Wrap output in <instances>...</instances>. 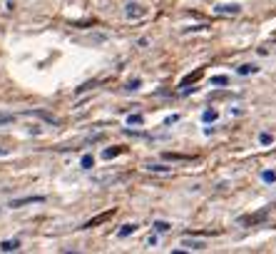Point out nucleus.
Listing matches in <instances>:
<instances>
[{
    "label": "nucleus",
    "mask_w": 276,
    "mask_h": 254,
    "mask_svg": "<svg viewBox=\"0 0 276 254\" xmlns=\"http://www.w3.org/2000/svg\"><path fill=\"white\" fill-rule=\"evenodd\" d=\"M125 18H127V20H142V18H147V8H144L142 3L130 0V3L125 5Z\"/></svg>",
    "instance_id": "1"
},
{
    "label": "nucleus",
    "mask_w": 276,
    "mask_h": 254,
    "mask_svg": "<svg viewBox=\"0 0 276 254\" xmlns=\"http://www.w3.org/2000/svg\"><path fill=\"white\" fill-rule=\"evenodd\" d=\"M182 247H184L187 252H204V249H207V242H199V239H184Z\"/></svg>",
    "instance_id": "2"
},
{
    "label": "nucleus",
    "mask_w": 276,
    "mask_h": 254,
    "mask_svg": "<svg viewBox=\"0 0 276 254\" xmlns=\"http://www.w3.org/2000/svg\"><path fill=\"white\" fill-rule=\"evenodd\" d=\"M38 202H45V197H23V199H13L10 207L18 209V207H25V204H38Z\"/></svg>",
    "instance_id": "3"
},
{
    "label": "nucleus",
    "mask_w": 276,
    "mask_h": 254,
    "mask_svg": "<svg viewBox=\"0 0 276 254\" xmlns=\"http://www.w3.org/2000/svg\"><path fill=\"white\" fill-rule=\"evenodd\" d=\"M120 179H122V174H95L92 177L95 184H110V182H120Z\"/></svg>",
    "instance_id": "4"
},
{
    "label": "nucleus",
    "mask_w": 276,
    "mask_h": 254,
    "mask_svg": "<svg viewBox=\"0 0 276 254\" xmlns=\"http://www.w3.org/2000/svg\"><path fill=\"white\" fill-rule=\"evenodd\" d=\"M23 244H20V239H3L0 242V252H18Z\"/></svg>",
    "instance_id": "5"
},
{
    "label": "nucleus",
    "mask_w": 276,
    "mask_h": 254,
    "mask_svg": "<svg viewBox=\"0 0 276 254\" xmlns=\"http://www.w3.org/2000/svg\"><path fill=\"white\" fill-rule=\"evenodd\" d=\"M236 73H239L241 78H246V75H256V73H259V65H254V63H244V65L236 68Z\"/></svg>",
    "instance_id": "6"
},
{
    "label": "nucleus",
    "mask_w": 276,
    "mask_h": 254,
    "mask_svg": "<svg viewBox=\"0 0 276 254\" xmlns=\"http://www.w3.org/2000/svg\"><path fill=\"white\" fill-rule=\"evenodd\" d=\"M241 8L239 5H216V15H239Z\"/></svg>",
    "instance_id": "7"
},
{
    "label": "nucleus",
    "mask_w": 276,
    "mask_h": 254,
    "mask_svg": "<svg viewBox=\"0 0 276 254\" xmlns=\"http://www.w3.org/2000/svg\"><path fill=\"white\" fill-rule=\"evenodd\" d=\"M202 120H204L207 125H211V122H216V120H219V110H214V107H209V110H204V112H202Z\"/></svg>",
    "instance_id": "8"
},
{
    "label": "nucleus",
    "mask_w": 276,
    "mask_h": 254,
    "mask_svg": "<svg viewBox=\"0 0 276 254\" xmlns=\"http://www.w3.org/2000/svg\"><path fill=\"white\" fill-rule=\"evenodd\" d=\"M135 232H137V224H122V227L117 229V237L125 239V237H130V234H135Z\"/></svg>",
    "instance_id": "9"
},
{
    "label": "nucleus",
    "mask_w": 276,
    "mask_h": 254,
    "mask_svg": "<svg viewBox=\"0 0 276 254\" xmlns=\"http://www.w3.org/2000/svg\"><path fill=\"white\" fill-rule=\"evenodd\" d=\"M152 227H154V232H157V234H164V232H169V229H172V224H169V222H164V219L152 222Z\"/></svg>",
    "instance_id": "10"
},
{
    "label": "nucleus",
    "mask_w": 276,
    "mask_h": 254,
    "mask_svg": "<svg viewBox=\"0 0 276 254\" xmlns=\"http://www.w3.org/2000/svg\"><path fill=\"white\" fill-rule=\"evenodd\" d=\"M80 165H82V169H92V167H95V157H92V155H82Z\"/></svg>",
    "instance_id": "11"
},
{
    "label": "nucleus",
    "mask_w": 276,
    "mask_h": 254,
    "mask_svg": "<svg viewBox=\"0 0 276 254\" xmlns=\"http://www.w3.org/2000/svg\"><path fill=\"white\" fill-rule=\"evenodd\" d=\"M261 179H264L266 184H274V182H276V172H274V169H266V172H261Z\"/></svg>",
    "instance_id": "12"
},
{
    "label": "nucleus",
    "mask_w": 276,
    "mask_h": 254,
    "mask_svg": "<svg viewBox=\"0 0 276 254\" xmlns=\"http://www.w3.org/2000/svg\"><path fill=\"white\" fill-rule=\"evenodd\" d=\"M120 152H122V147H112V150H110V147H107V150H105V152H102V157H105V160H112V157H117V155H120Z\"/></svg>",
    "instance_id": "13"
},
{
    "label": "nucleus",
    "mask_w": 276,
    "mask_h": 254,
    "mask_svg": "<svg viewBox=\"0 0 276 254\" xmlns=\"http://www.w3.org/2000/svg\"><path fill=\"white\" fill-rule=\"evenodd\" d=\"M15 122V115L10 112H0V125H13Z\"/></svg>",
    "instance_id": "14"
},
{
    "label": "nucleus",
    "mask_w": 276,
    "mask_h": 254,
    "mask_svg": "<svg viewBox=\"0 0 276 254\" xmlns=\"http://www.w3.org/2000/svg\"><path fill=\"white\" fill-rule=\"evenodd\" d=\"M147 169L149 172H172V167H167V165H147Z\"/></svg>",
    "instance_id": "15"
},
{
    "label": "nucleus",
    "mask_w": 276,
    "mask_h": 254,
    "mask_svg": "<svg viewBox=\"0 0 276 254\" xmlns=\"http://www.w3.org/2000/svg\"><path fill=\"white\" fill-rule=\"evenodd\" d=\"M211 85H229V78H226V75H214V78H211Z\"/></svg>",
    "instance_id": "16"
},
{
    "label": "nucleus",
    "mask_w": 276,
    "mask_h": 254,
    "mask_svg": "<svg viewBox=\"0 0 276 254\" xmlns=\"http://www.w3.org/2000/svg\"><path fill=\"white\" fill-rule=\"evenodd\" d=\"M142 122H144L142 115H130V117H127V125H130V127H132V125H142Z\"/></svg>",
    "instance_id": "17"
},
{
    "label": "nucleus",
    "mask_w": 276,
    "mask_h": 254,
    "mask_svg": "<svg viewBox=\"0 0 276 254\" xmlns=\"http://www.w3.org/2000/svg\"><path fill=\"white\" fill-rule=\"evenodd\" d=\"M259 142H261V145H271V142H274V135H271V132H261V135H259Z\"/></svg>",
    "instance_id": "18"
},
{
    "label": "nucleus",
    "mask_w": 276,
    "mask_h": 254,
    "mask_svg": "<svg viewBox=\"0 0 276 254\" xmlns=\"http://www.w3.org/2000/svg\"><path fill=\"white\" fill-rule=\"evenodd\" d=\"M139 85H142V80H132V83L127 85V90H139Z\"/></svg>",
    "instance_id": "19"
},
{
    "label": "nucleus",
    "mask_w": 276,
    "mask_h": 254,
    "mask_svg": "<svg viewBox=\"0 0 276 254\" xmlns=\"http://www.w3.org/2000/svg\"><path fill=\"white\" fill-rule=\"evenodd\" d=\"M157 242H159V239H157V234H149V237H147V244H149V247H154Z\"/></svg>",
    "instance_id": "20"
},
{
    "label": "nucleus",
    "mask_w": 276,
    "mask_h": 254,
    "mask_svg": "<svg viewBox=\"0 0 276 254\" xmlns=\"http://www.w3.org/2000/svg\"><path fill=\"white\" fill-rule=\"evenodd\" d=\"M0 152H3V150H0Z\"/></svg>",
    "instance_id": "21"
}]
</instances>
